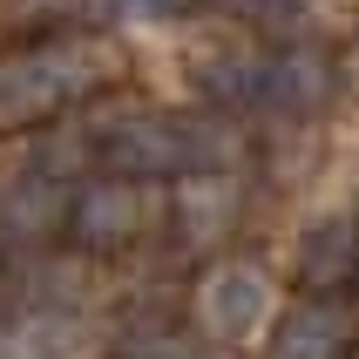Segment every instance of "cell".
I'll use <instances>...</instances> for the list:
<instances>
[{
	"label": "cell",
	"instance_id": "6da1fadb",
	"mask_svg": "<svg viewBox=\"0 0 359 359\" xmlns=\"http://www.w3.org/2000/svg\"><path fill=\"white\" fill-rule=\"evenodd\" d=\"M109 75V61L95 48H34V55H7L0 61V129L48 116L55 102L81 95Z\"/></svg>",
	"mask_w": 359,
	"mask_h": 359
},
{
	"label": "cell",
	"instance_id": "7a4b0ae2",
	"mask_svg": "<svg viewBox=\"0 0 359 359\" xmlns=\"http://www.w3.org/2000/svg\"><path fill=\"white\" fill-rule=\"evenodd\" d=\"M278 319V292H271V278H264L258 264H217V271H203L197 285V325L210 332V339H251V332H264V325Z\"/></svg>",
	"mask_w": 359,
	"mask_h": 359
},
{
	"label": "cell",
	"instance_id": "3957f363",
	"mask_svg": "<svg viewBox=\"0 0 359 359\" xmlns=\"http://www.w3.org/2000/svg\"><path fill=\"white\" fill-rule=\"evenodd\" d=\"M102 156L116 170H142V177H163V170H197V149H190V122H163V116H129L109 129Z\"/></svg>",
	"mask_w": 359,
	"mask_h": 359
},
{
	"label": "cell",
	"instance_id": "277c9868",
	"mask_svg": "<svg viewBox=\"0 0 359 359\" xmlns=\"http://www.w3.org/2000/svg\"><path fill=\"white\" fill-rule=\"evenodd\" d=\"M142 217H149V197H142L136 183H88L75 197V238L95 244V251H109V244H129L142 231Z\"/></svg>",
	"mask_w": 359,
	"mask_h": 359
},
{
	"label": "cell",
	"instance_id": "5b68a950",
	"mask_svg": "<svg viewBox=\"0 0 359 359\" xmlns=\"http://www.w3.org/2000/svg\"><path fill=\"white\" fill-rule=\"evenodd\" d=\"M95 332L81 312H34L20 325H0V359H88Z\"/></svg>",
	"mask_w": 359,
	"mask_h": 359
},
{
	"label": "cell",
	"instance_id": "8992f818",
	"mask_svg": "<svg viewBox=\"0 0 359 359\" xmlns=\"http://www.w3.org/2000/svg\"><path fill=\"white\" fill-rule=\"evenodd\" d=\"M258 95L271 102L278 116H312V109H325V95H332V68H325L319 55H278V61H264Z\"/></svg>",
	"mask_w": 359,
	"mask_h": 359
},
{
	"label": "cell",
	"instance_id": "52a82bcc",
	"mask_svg": "<svg viewBox=\"0 0 359 359\" xmlns=\"http://www.w3.org/2000/svg\"><path fill=\"white\" fill-rule=\"evenodd\" d=\"M299 271L312 285H339L346 271H359V224L353 217H319L299 238Z\"/></svg>",
	"mask_w": 359,
	"mask_h": 359
},
{
	"label": "cell",
	"instance_id": "ba28073f",
	"mask_svg": "<svg viewBox=\"0 0 359 359\" xmlns=\"http://www.w3.org/2000/svg\"><path fill=\"white\" fill-rule=\"evenodd\" d=\"M346 353V312L339 305H305L278 332V359H339Z\"/></svg>",
	"mask_w": 359,
	"mask_h": 359
},
{
	"label": "cell",
	"instance_id": "9c48e42d",
	"mask_svg": "<svg viewBox=\"0 0 359 359\" xmlns=\"http://www.w3.org/2000/svg\"><path fill=\"white\" fill-rule=\"evenodd\" d=\"M55 217H61V190H55V183L14 177L7 190H0V224H7L14 238H41Z\"/></svg>",
	"mask_w": 359,
	"mask_h": 359
},
{
	"label": "cell",
	"instance_id": "30bf717a",
	"mask_svg": "<svg viewBox=\"0 0 359 359\" xmlns=\"http://www.w3.org/2000/svg\"><path fill=\"white\" fill-rule=\"evenodd\" d=\"M238 210V183L231 177H190L183 183V231L190 238H217Z\"/></svg>",
	"mask_w": 359,
	"mask_h": 359
},
{
	"label": "cell",
	"instance_id": "8fae6325",
	"mask_svg": "<svg viewBox=\"0 0 359 359\" xmlns=\"http://www.w3.org/2000/svg\"><path fill=\"white\" fill-rule=\"evenodd\" d=\"M122 359H190V346H183V339H170V332H149V339H142V346H129Z\"/></svg>",
	"mask_w": 359,
	"mask_h": 359
},
{
	"label": "cell",
	"instance_id": "7c38bea8",
	"mask_svg": "<svg viewBox=\"0 0 359 359\" xmlns=\"http://www.w3.org/2000/svg\"><path fill=\"white\" fill-rule=\"evenodd\" d=\"M95 14H116V20H149V14H163L170 0H88Z\"/></svg>",
	"mask_w": 359,
	"mask_h": 359
},
{
	"label": "cell",
	"instance_id": "4fadbf2b",
	"mask_svg": "<svg viewBox=\"0 0 359 359\" xmlns=\"http://www.w3.org/2000/svg\"><path fill=\"white\" fill-rule=\"evenodd\" d=\"M238 7H244V14H258V20H278V27L305 14V0H238Z\"/></svg>",
	"mask_w": 359,
	"mask_h": 359
},
{
	"label": "cell",
	"instance_id": "5bb4252c",
	"mask_svg": "<svg viewBox=\"0 0 359 359\" xmlns=\"http://www.w3.org/2000/svg\"><path fill=\"white\" fill-rule=\"evenodd\" d=\"M20 7H34V0H20ZM41 7H68V0H41Z\"/></svg>",
	"mask_w": 359,
	"mask_h": 359
}]
</instances>
